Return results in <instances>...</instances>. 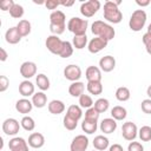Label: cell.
I'll list each match as a JSON object with an SVG mask.
<instances>
[{"mask_svg": "<svg viewBox=\"0 0 151 151\" xmlns=\"http://www.w3.org/2000/svg\"><path fill=\"white\" fill-rule=\"evenodd\" d=\"M63 122H64L65 129L68 130V131H73V130L77 127V124H78V120H76V119H73V118H71V117H68L67 114L64 117Z\"/></svg>", "mask_w": 151, "mask_h": 151, "instance_id": "39", "label": "cell"}, {"mask_svg": "<svg viewBox=\"0 0 151 151\" xmlns=\"http://www.w3.org/2000/svg\"><path fill=\"white\" fill-rule=\"evenodd\" d=\"M93 146L97 151H104L105 149H107L109 146V139L104 136H97L94 139H93Z\"/></svg>", "mask_w": 151, "mask_h": 151, "instance_id": "25", "label": "cell"}, {"mask_svg": "<svg viewBox=\"0 0 151 151\" xmlns=\"http://www.w3.org/2000/svg\"><path fill=\"white\" fill-rule=\"evenodd\" d=\"M32 107H33V104L32 101H29L28 99H19L17 103H15V110L19 112V113H22V114H26V113H29L32 111Z\"/></svg>", "mask_w": 151, "mask_h": 151, "instance_id": "18", "label": "cell"}, {"mask_svg": "<svg viewBox=\"0 0 151 151\" xmlns=\"http://www.w3.org/2000/svg\"><path fill=\"white\" fill-rule=\"evenodd\" d=\"M84 90H85V85L81 81H74L68 87V93L72 97H80L81 94H84Z\"/></svg>", "mask_w": 151, "mask_h": 151, "instance_id": "22", "label": "cell"}, {"mask_svg": "<svg viewBox=\"0 0 151 151\" xmlns=\"http://www.w3.org/2000/svg\"><path fill=\"white\" fill-rule=\"evenodd\" d=\"M109 151H124V149L119 144H113L112 146H110V150Z\"/></svg>", "mask_w": 151, "mask_h": 151, "instance_id": "50", "label": "cell"}, {"mask_svg": "<svg viewBox=\"0 0 151 151\" xmlns=\"http://www.w3.org/2000/svg\"><path fill=\"white\" fill-rule=\"evenodd\" d=\"M117 129V122L113 118H105L100 123V130L104 133H112Z\"/></svg>", "mask_w": 151, "mask_h": 151, "instance_id": "20", "label": "cell"}, {"mask_svg": "<svg viewBox=\"0 0 151 151\" xmlns=\"http://www.w3.org/2000/svg\"><path fill=\"white\" fill-rule=\"evenodd\" d=\"M81 129L85 133L92 134L97 131V120H90V119H84L81 123Z\"/></svg>", "mask_w": 151, "mask_h": 151, "instance_id": "26", "label": "cell"}, {"mask_svg": "<svg viewBox=\"0 0 151 151\" xmlns=\"http://www.w3.org/2000/svg\"><path fill=\"white\" fill-rule=\"evenodd\" d=\"M17 28L21 37H27L31 33V22L28 20H20L17 25Z\"/></svg>", "mask_w": 151, "mask_h": 151, "instance_id": "28", "label": "cell"}, {"mask_svg": "<svg viewBox=\"0 0 151 151\" xmlns=\"http://www.w3.org/2000/svg\"><path fill=\"white\" fill-rule=\"evenodd\" d=\"M122 1H106L104 4V19L112 24H119L123 20V14L119 11L118 6Z\"/></svg>", "mask_w": 151, "mask_h": 151, "instance_id": "1", "label": "cell"}, {"mask_svg": "<svg viewBox=\"0 0 151 151\" xmlns=\"http://www.w3.org/2000/svg\"><path fill=\"white\" fill-rule=\"evenodd\" d=\"M64 77L74 83L81 77V68L78 65H67L64 68Z\"/></svg>", "mask_w": 151, "mask_h": 151, "instance_id": "11", "label": "cell"}, {"mask_svg": "<svg viewBox=\"0 0 151 151\" xmlns=\"http://www.w3.org/2000/svg\"><path fill=\"white\" fill-rule=\"evenodd\" d=\"M92 33L106 41L109 40H112L116 35V31L112 26H110L109 24H105L104 21H100V20H97L92 24V28H91Z\"/></svg>", "mask_w": 151, "mask_h": 151, "instance_id": "3", "label": "cell"}, {"mask_svg": "<svg viewBox=\"0 0 151 151\" xmlns=\"http://www.w3.org/2000/svg\"><path fill=\"white\" fill-rule=\"evenodd\" d=\"M107 42L109 41H106V40H104V39H101V38H99V37H96V38H93L90 42H88V51L91 52V53H98V52H100L101 50H104L106 46H107Z\"/></svg>", "mask_w": 151, "mask_h": 151, "instance_id": "14", "label": "cell"}, {"mask_svg": "<svg viewBox=\"0 0 151 151\" xmlns=\"http://www.w3.org/2000/svg\"><path fill=\"white\" fill-rule=\"evenodd\" d=\"M139 138L142 142H150L151 140V127L147 125L142 126L139 130Z\"/></svg>", "mask_w": 151, "mask_h": 151, "instance_id": "37", "label": "cell"}, {"mask_svg": "<svg viewBox=\"0 0 151 151\" xmlns=\"http://www.w3.org/2000/svg\"><path fill=\"white\" fill-rule=\"evenodd\" d=\"M130 90L125 86H120L117 88L116 91V98L119 100V101H126L130 99Z\"/></svg>", "mask_w": 151, "mask_h": 151, "instance_id": "30", "label": "cell"}, {"mask_svg": "<svg viewBox=\"0 0 151 151\" xmlns=\"http://www.w3.org/2000/svg\"><path fill=\"white\" fill-rule=\"evenodd\" d=\"M86 79L87 81H100L101 80V72L100 68L97 66H88L86 68Z\"/></svg>", "mask_w": 151, "mask_h": 151, "instance_id": "19", "label": "cell"}, {"mask_svg": "<svg viewBox=\"0 0 151 151\" xmlns=\"http://www.w3.org/2000/svg\"><path fill=\"white\" fill-rule=\"evenodd\" d=\"M66 114H67L68 117L76 119V120H79V119L81 118L83 112H81L80 106H78V105H71V106L67 109V113H66Z\"/></svg>", "mask_w": 151, "mask_h": 151, "instance_id": "32", "label": "cell"}, {"mask_svg": "<svg viewBox=\"0 0 151 151\" xmlns=\"http://www.w3.org/2000/svg\"><path fill=\"white\" fill-rule=\"evenodd\" d=\"M88 146V139L85 137V134H78L73 138L70 150L71 151H85Z\"/></svg>", "mask_w": 151, "mask_h": 151, "instance_id": "10", "label": "cell"}, {"mask_svg": "<svg viewBox=\"0 0 151 151\" xmlns=\"http://www.w3.org/2000/svg\"><path fill=\"white\" fill-rule=\"evenodd\" d=\"M63 42L64 41L60 38H58V35H50V37H47L45 45L51 53L59 55L61 52V48H63Z\"/></svg>", "mask_w": 151, "mask_h": 151, "instance_id": "7", "label": "cell"}, {"mask_svg": "<svg viewBox=\"0 0 151 151\" xmlns=\"http://www.w3.org/2000/svg\"><path fill=\"white\" fill-rule=\"evenodd\" d=\"M8 147L11 151H28L27 142H25V139L21 137L12 138L8 143Z\"/></svg>", "mask_w": 151, "mask_h": 151, "instance_id": "13", "label": "cell"}, {"mask_svg": "<svg viewBox=\"0 0 151 151\" xmlns=\"http://www.w3.org/2000/svg\"><path fill=\"white\" fill-rule=\"evenodd\" d=\"M46 103H47V97H46V94L44 92H38V93L33 94V97H32V104L35 107L41 109V107H44L46 105Z\"/></svg>", "mask_w": 151, "mask_h": 151, "instance_id": "24", "label": "cell"}, {"mask_svg": "<svg viewBox=\"0 0 151 151\" xmlns=\"http://www.w3.org/2000/svg\"><path fill=\"white\" fill-rule=\"evenodd\" d=\"M99 112L96 111L94 107H90L87 109V111L85 112V119H90V120H97L98 122V118H99Z\"/></svg>", "mask_w": 151, "mask_h": 151, "instance_id": "41", "label": "cell"}, {"mask_svg": "<svg viewBox=\"0 0 151 151\" xmlns=\"http://www.w3.org/2000/svg\"><path fill=\"white\" fill-rule=\"evenodd\" d=\"M136 4L142 6V7H145V6H149L150 5V0H136Z\"/></svg>", "mask_w": 151, "mask_h": 151, "instance_id": "51", "label": "cell"}, {"mask_svg": "<svg viewBox=\"0 0 151 151\" xmlns=\"http://www.w3.org/2000/svg\"><path fill=\"white\" fill-rule=\"evenodd\" d=\"M14 5H15V2L13 0H1L0 1V9L1 11H11Z\"/></svg>", "mask_w": 151, "mask_h": 151, "instance_id": "42", "label": "cell"}, {"mask_svg": "<svg viewBox=\"0 0 151 151\" xmlns=\"http://www.w3.org/2000/svg\"><path fill=\"white\" fill-rule=\"evenodd\" d=\"M79 104H80V107L90 109L93 105V100H92V98L88 94H81L79 97Z\"/></svg>", "mask_w": 151, "mask_h": 151, "instance_id": "38", "label": "cell"}, {"mask_svg": "<svg viewBox=\"0 0 151 151\" xmlns=\"http://www.w3.org/2000/svg\"><path fill=\"white\" fill-rule=\"evenodd\" d=\"M99 8H100V2L98 0H88L81 4L80 13L86 18H91L98 12Z\"/></svg>", "mask_w": 151, "mask_h": 151, "instance_id": "6", "label": "cell"}, {"mask_svg": "<svg viewBox=\"0 0 151 151\" xmlns=\"http://www.w3.org/2000/svg\"><path fill=\"white\" fill-rule=\"evenodd\" d=\"M146 33H149V34H151V24L149 25V27H147V32Z\"/></svg>", "mask_w": 151, "mask_h": 151, "instance_id": "53", "label": "cell"}, {"mask_svg": "<svg viewBox=\"0 0 151 151\" xmlns=\"http://www.w3.org/2000/svg\"><path fill=\"white\" fill-rule=\"evenodd\" d=\"M35 73H37V65L33 61H25V63L21 64V66H20V74L24 78L29 79L33 76H35Z\"/></svg>", "mask_w": 151, "mask_h": 151, "instance_id": "12", "label": "cell"}, {"mask_svg": "<svg viewBox=\"0 0 151 151\" xmlns=\"http://www.w3.org/2000/svg\"><path fill=\"white\" fill-rule=\"evenodd\" d=\"M87 44V37L86 34L85 35H74L73 38V47L78 48V50H81L86 46Z\"/></svg>", "mask_w": 151, "mask_h": 151, "instance_id": "36", "label": "cell"}, {"mask_svg": "<svg viewBox=\"0 0 151 151\" xmlns=\"http://www.w3.org/2000/svg\"><path fill=\"white\" fill-rule=\"evenodd\" d=\"M20 124H21V127H22L24 130H26V131H33L34 127H35V123H34L33 118H31V117H28V116H25V117L21 119Z\"/></svg>", "mask_w": 151, "mask_h": 151, "instance_id": "35", "label": "cell"}, {"mask_svg": "<svg viewBox=\"0 0 151 151\" xmlns=\"http://www.w3.org/2000/svg\"><path fill=\"white\" fill-rule=\"evenodd\" d=\"M59 4L61 6H65V7H71L74 4V1L73 0H59Z\"/></svg>", "mask_w": 151, "mask_h": 151, "instance_id": "48", "label": "cell"}, {"mask_svg": "<svg viewBox=\"0 0 151 151\" xmlns=\"http://www.w3.org/2000/svg\"><path fill=\"white\" fill-rule=\"evenodd\" d=\"M37 85L41 91H46L50 88V79L47 78V76L40 73L37 76Z\"/></svg>", "mask_w": 151, "mask_h": 151, "instance_id": "31", "label": "cell"}, {"mask_svg": "<svg viewBox=\"0 0 151 151\" xmlns=\"http://www.w3.org/2000/svg\"><path fill=\"white\" fill-rule=\"evenodd\" d=\"M143 42L145 45V48H146V52L149 54H151V34L149 33H145L143 35Z\"/></svg>", "mask_w": 151, "mask_h": 151, "instance_id": "44", "label": "cell"}, {"mask_svg": "<svg viewBox=\"0 0 151 151\" xmlns=\"http://www.w3.org/2000/svg\"><path fill=\"white\" fill-rule=\"evenodd\" d=\"M142 111L146 114H151V99H144L140 104Z\"/></svg>", "mask_w": 151, "mask_h": 151, "instance_id": "43", "label": "cell"}, {"mask_svg": "<svg viewBox=\"0 0 151 151\" xmlns=\"http://www.w3.org/2000/svg\"><path fill=\"white\" fill-rule=\"evenodd\" d=\"M65 13L61 11H54L50 15V31L52 35H59L64 33L66 25H65Z\"/></svg>", "mask_w": 151, "mask_h": 151, "instance_id": "2", "label": "cell"}, {"mask_svg": "<svg viewBox=\"0 0 151 151\" xmlns=\"http://www.w3.org/2000/svg\"><path fill=\"white\" fill-rule=\"evenodd\" d=\"M20 130V125L19 122L14 118H7L6 120H4L2 123V131L7 134V136H15Z\"/></svg>", "mask_w": 151, "mask_h": 151, "instance_id": "8", "label": "cell"}, {"mask_svg": "<svg viewBox=\"0 0 151 151\" xmlns=\"http://www.w3.org/2000/svg\"><path fill=\"white\" fill-rule=\"evenodd\" d=\"M21 38H22V37L20 35V33H19L17 26H15V27H9V28L6 31L5 39H6V41H7L8 44L15 45V44H18V42L21 40Z\"/></svg>", "mask_w": 151, "mask_h": 151, "instance_id": "16", "label": "cell"}, {"mask_svg": "<svg viewBox=\"0 0 151 151\" xmlns=\"http://www.w3.org/2000/svg\"><path fill=\"white\" fill-rule=\"evenodd\" d=\"M72 53H73V45L70 41H64L63 42V48H61V52H60L59 57L68 58V57L72 55Z\"/></svg>", "mask_w": 151, "mask_h": 151, "instance_id": "34", "label": "cell"}, {"mask_svg": "<svg viewBox=\"0 0 151 151\" xmlns=\"http://www.w3.org/2000/svg\"><path fill=\"white\" fill-rule=\"evenodd\" d=\"M146 94H147V96H149V98L151 99V85L147 87V90H146Z\"/></svg>", "mask_w": 151, "mask_h": 151, "instance_id": "52", "label": "cell"}, {"mask_svg": "<svg viewBox=\"0 0 151 151\" xmlns=\"http://www.w3.org/2000/svg\"><path fill=\"white\" fill-rule=\"evenodd\" d=\"M127 151H144V147L138 142H131L127 146Z\"/></svg>", "mask_w": 151, "mask_h": 151, "instance_id": "46", "label": "cell"}, {"mask_svg": "<svg viewBox=\"0 0 151 151\" xmlns=\"http://www.w3.org/2000/svg\"><path fill=\"white\" fill-rule=\"evenodd\" d=\"M7 57H8L7 52L1 47V48H0V61H6V60H7Z\"/></svg>", "mask_w": 151, "mask_h": 151, "instance_id": "49", "label": "cell"}, {"mask_svg": "<svg viewBox=\"0 0 151 151\" xmlns=\"http://www.w3.org/2000/svg\"><path fill=\"white\" fill-rule=\"evenodd\" d=\"M145 22H146V13L143 9H136L129 20V27L133 32H139L145 26Z\"/></svg>", "mask_w": 151, "mask_h": 151, "instance_id": "4", "label": "cell"}, {"mask_svg": "<svg viewBox=\"0 0 151 151\" xmlns=\"http://www.w3.org/2000/svg\"><path fill=\"white\" fill-rule=\"evenodd\" d=\"M9 80L6 76H0V92H5L8 88Z\"/></svg>", "mask_w": 151, "mask_h": 151, "instance_id": "45", "label": "cell"}, {"mask_svg": "<svg viewBox=\"0 0 151 151\" xmlns=\"http://www.w3.org/2000/svg\"><path fill=\"white\" fill-rule=\"evenodd\" d=\"M86 88L91 94H94V96H99L103 92V85L100 81H87Z\"/></svg>", "mask_w": 151, "mask_h": 151, "instance_id": "27", "label": "cell"}, {"mask_svg": "<svg viewBox=\"0 0 151 151\" xmlns=\"http://www.w3.org/2000/svg\"><path fill=\"white\" fill-rule=\"evenodd\" d=\"M48 111L52 114H60L65 111V105L61 100H55L54 99L48 104Z\"/></svg>", "mask_w": 151, "mask_h": 151, "instance_id": "23", "label": "cell"}, {"mask_svg": "<svg viewBox=\"0 0 151 151\" xmlns=\"http://www.w3.org/2000/svg\"><path fill=\"white\" fill-rule=\"evenodd\" d=\"M45 144V137L39 133V132H34V133H31L29 137H28V145L33 149H39L41 146H44Z\"/></svg>", "mask_w": 151, "mask_h": 151, "instance_id": "17", "label": "cell"}, {"mask_svg": "<svg viewBox=\"0 0 151 151\" xmlns=\"http://www.w3.org/2000/svg\"><path fill=\"white\" fill-rule=\"evenodd\" d=\"M93 151H94V150H93Z\"/></svg>", "mask_w": 151, "mask_h": 151, "instance_id": "54", "label": "cell"}, {"mask_svg": "<svg viewBox=\"0 0 151 151\" xmlns=\"http://www.w3.org/2000/svg\"><path fill=\"white\" fill-rule=\"evenodd\" d=\"M100 70L104 72H111L116 67V59L112 55H105L99 60Z\"/></svg>", "mask_w": 151, "mask_h": 151, "instance_id": "15", "label": "cell"}, {"mask_svg": "<svg viewBox=\"0 0 151 151\" xmlns=\"http://www.w3.org/2000/svg\"><path fill=\"white\" fill-rule=\"evenodd\" d=\"M109 105H110V103H109L107 99H105V98H99V99L96 100V103L93 104V107H94L96 111H98L99 113H103V112H105V111L109 109Z\"/></svg>", "mask_w": 151, "mask_h": 151, "instance_id": "33", "label": "cell"}, {"mask_svg": "<svg viewBox=\"0 0 151 151\" xmlns=\"http://www.w3.org/2000/svg\"><path fill=\"white\" fill-rule=\"evenodd\" d=\"M19 93L24 97H29L34 93V85L28 81V80H24L20 83L19 85Z\"/></svg>", "mask_w": 151, "mask_h": 151, "instance_id": "21", "label": "cell"}, {"mask_svg": "<svg viewBox=\"0 0 151 151\" xmlns=\"http://www.w3.org/2000/svg\"><path fill=\"white\" fill-rule=\"evenodd\" d=\"M9 14H11L12 18L19 19V18H21V17L24 15V7H22L21 5H19V4H15V5L12 7V9L9 11Z\"/></svg>", "mask_w": 151, "mask_h": 151, "instance_id": "40", "label": "cell"}, {"mask_svg": "<svg viewBox=\"0 0 151 151\" xmlns=\"http://www.w3.org/2000/svg\"><path fill=\"white\" fill-rule=\"evenodd\" d=\"M59 0H47L45 1V6L47 7V9H55L59 6Z\"/></svg>", "mask_w": 151, "mask_h": 151, "instance_id": "47", "label": "cell"}, {"mask_svg": "<svg viewBox=\"0 0 151 151\" xmlns=\"http://www.w3.org/2000/svg\"><path fill=\"white\" fill-rule=\"evenodd\" d=\"M126 110L123 107V106H114L112 110H111V116L114 120H123L126 118Z\"/></svg>", "mask_w": 151, "mask_h": 151, "instance_id": "29", "label": "cell"}, {"mask_svg": "<svg viewBox=\"0 0 151 151\" xmlns=\"http://www.w3.org/2000/svg\"><path fill=\"white\" fill-rule=\"evenodd\" d=\"M137 125L132 122H126L122 126V136L126 140H133L137 137Z\"/></svg>", "mask_w": 151, "mask_h": 151, "instance_id": "9", "label": "cell"}, {"mask_svg": "<svg viewBox=\"0 0 151 151\" xmlns=\"http://www.w3.org/2000/svg\"><path fill=\"white\" fill-rule=\"evenodd\" d=\"M87 20L86 19H80V18H71L67 22V28L70 32H72L74 35H85L86 29H87Z\"/></svg>", "mask_w": 151, "mask_h": 151, "instance_id": "5", "label": "cell"}]
</instances>
